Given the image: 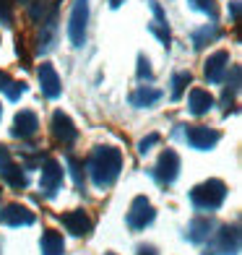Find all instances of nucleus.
<instances>
[{
  "instance_id": "obj_1",
  "label": "nucleus",
  "mask_w": 242,
  "mask_h": 255,
  "mask_svg": "<svg viewBox=\"0 0 242 255\" xmlns=\"http://www.w3.org/2000/svg\"><path fill=\"white\" fill-rule=\"evenodd\" d=\"M86 169L97 188H110L122 169V154L112 146H97L86 161Z\"/></svg>"
},
{
  "instance_id": "obj_2",
  "label": "nucleus",
  "mask_w": 242,
  "mask_h": 255,
  "mask_svg": "<svg viewBox=\"0 0 242 255\" xmlns=\"http://www.w3.org/2000/svg\"><path fill=\"white\" fill-rule=\"evenodd\" d=\"M227 198V185L222 180H206L190 190V201L201 211H216Z\"/></svg>"
},
{
  "instance_id": "obj_3",
  "label": "nucleus",
  "mask_w": 242,
  "mask_h": 255,
  "mask_svg": "<svg viewBox=\"0 0 242 255\" xmlns=\"http://www.w3.org/2000/svg\"><path fill=\"white\" fill-rule=\"evenodd\" d=\"M240 253V227H222L203 255H237Z\"/></svg>"
},
{
  "instance_id": "obj_4",
  "label": "nucleus",
  "mask_w": 242,
  "mask_h": 255,
  "mask_svg": "<svg viewBox=\"0 0 242 255\" xmlns=\"http://www.w3.org/2000/svg\"><path fill=\"white\" fill-rule=\"evenodd\" d=\"M0 177H3L10 188H26V175L21 172V167L13 161L8 146H0Z\"/></svg>"
},
{
  "instance_id": "obj_5",
  "label": "nucleus",
  "mask_w": 242,
  "mask_h": 255,
  "mask_svg": "<svg viewBox=\"0 0 242 255\" xmlns=\"http://www.w3.org/2000/svg\"><path fill=\"white\" fill-rule=\"evenodd\" d=\"M154 216H156V211H154V206L148 203V198L138 195V198L133 201V206H130V211H128V227L141 232L154 222Z\"/></svg>"
},
{
  "instance_id": "obj_6",
  "label": "nucleus",
  "mask_w": 242,
  "mask_h": 255,
  "mask_svg": "<svg viewBox=\"0 0 242 255\" xmlns=\"http://www.w3.org/2000/svg\"><path fill=\"white\" fill-rule=\"evenodd\" d=\"M86 18H89V3L86 0H76L73 5V13H71V26H68V37L76 47L84 44V37H86Z\"/></svg>"
},
{
  "instance_id": "obj_7",
  "label": "nucleus",
  "mask_w": 242,
  "mask_h": 255,
  "mask_svg": "<svg viewBox=\"0 0 242 255\" xmlns=\"http://www.w3.org/2000/svg\"><path fill=\"white\" fill-rule=\"evenodd\" d=\"M156 180L161 185H169V182H175L177 175H180V156L177 151H172V148H167V151H161L159 161H156Z\"/></svg>"
},
{
  "instance_id": "obj_8",
  "label": "nucleus",
  "mask_w": 242,
  "mask_h": 255,
  "mask_svg": "<svg viewBox=\"0 0 242 255\" xmlns=\"http://www.w3.org/2000/svg\"><path fill=\"white\" fill-rule=\"evenodd\" d=\"M219 135L216 130H211V128H203V125H188V130H185V141L188 146L193 148H198V151H209L211 146L219 143Z\"/></svg>"
},
{
  "instance_id": "obj_9",
  "label": "nucleus",
  "mask_w": 242,
  "mask_h": 255,
  "mask_svg": "<svg viewBox=\"0 0 242 255\" xmlns=\"http://www.w3.org/2000/svg\"><path fill=\"white\" fill-rule=\"evenodd\" d=\"M63 185V167L57 164L55 159H44V167H42V180H39V188L44 195H55L57 188Z\"/></svg>"
},
{
  "instance_id": "obj_10",
  "label": "nucleus",
  "mask_w": 242,
  "mask_h": 255,
  "mask_svg": "<svg viewBox=\"0 0 242 255\" xmlns=\"http://www.w3.org/2000/svg\"><path fill=\"white\" fill-rule=\"evenodd\" d=\"M0 224H8V227H29L34 224V214L29 208H24L21 203H10L0 211Z\"/></svg>"
},
{
  "instance_id": "obj_11",
  "label": "nucleus",
  "mask_w": 242,
  "mask_h": 255,
  "mask_svg": "<svg viewBox=\"0 0 242 255\" xmlns=\"http://www.w3.org/2000/svg\"><path fill=\"white\" fill-rule=\"evenodd\" d=\"M52 133H55L57 141H63L65 146H71V143L76 141V138H78V130L73 128L71 118H68L65 112H60V110H57V112L52 115Z\"/></svg>"
},
{
  "instance_id": "obj_12",
  "label": "nucleus",
  "mask_w": 242,
  "mask_h": 255,
  "mask_svg": "<svg viewBox=\"0 0 242 255\" xmlns=\"http://www.w3.org/2000/svg\"><path fill=\"white\" fill-rule=\"evenodd\" d=\"M39 86H42V94L44 97H60V76H57V71L50 65V63H42L39 65Z\"/></svg>"
},
{
  "instance_id": "obj_13",
  "label": "nucleus",
  "mask_w": 242,
  "mask_h": 255,
  "mask_svg": "<svg viewBox=\"0 0 242 255\" xmlns=\"http://www.w3.org/2000/svg\"><path fill=\"white\" fill-rule=\"evenodd\" d=\"M60 222L76 237H84V235H89V232H91V219L84 211H68V214L60 216Z\"/></svg>"
},
{
  "instance_id": "obj_14",
  "label": "nucleus",
  "mask_w": 242,
  "mask_h": 255,
  "mask_svg": "<svg viewBox=\"0 0 242 255\" xmlns=\"http://www.w3.org/2000/svg\"><path fill=\"white\" fill-rule=\"evenodd\" d=\"M37 128H39L37 112L21 110V112L16 115V123H13V135H16V138H31L34 133H37Z\"/></svg>"
},
{
  "instance_id": "obj_15",
  "label": "nucleus",
  "mask_w": 242,
  "mask_h": 255,
  "mask_svg": "<svg viewBox=\"0 0 242 255\" xmlns=\"http://www.w3.org/2000/svg\"><path fill=\"white\" fill-rule=\"evenodd\" d=\"M214 222L211 219H206V216H195L193 222L188 224V229H185V237L190 240V242H195V245H198V242H206L211 235H214Z\"/></svg>"
},
{
  "instance_id": "obj_16",
  "label": "nucleus",
  "mask_w": 242,
  "mask_h": 255,
  "mask_svg": "<svg viewBox=\"0 0 242 255\" xmlns=\"http://www.w3.org/2000/svg\"><path fill=\"white\" fill-rule=\"evenodd\" d=\"M227 68H229V55L224 50H219V52H214L209 60H206V78H209L211 84H219V81L224 78Z\"/></svg>"
},
{
  "instance_id": "obj_17",
  "label": "nucleus",
  "mask_w": 242,
  "mask_h": 255,
  "mask_svg": "<svg viewBox=\"0 0 242 255\" xmlns=\"http://www.w3.org/2000/svg\"><path fill=\"white\" fill-rule=\"evenodd\" d=\"M188 107H190L193 115H206L214 107V97L206 89H193L190 97H188Z\"/></svg>"
},
{
  "instance_id": "obj_18",
  "label": "nucleus",
  "mask_w": 242,
  "mask_h": 255,
  "mask_svg": "<svg viewBox=\"0 0 242 255\" xmlns=\"http://www.w3.org/2000/svg\"><path fill=\"white\" fill-rule=\"evenodd\" d=\"M39 250H42V255H63L65 253V242H63V237L57 235V232L47 229L42 235V240H39Z\"/></svg>"
},
{
  "instance_id": "obj_19",
  "label": "nucleus",
  "mask_w": 242,
  "mask_h": 255,
  "mask_svg": "<svg viewBox=\"0 0 242 255\" xmlns=\"http://www.w3.org/2000/svg\"><path fill=\"white\" fill-rule=\"evenodd\" d=\"M159 99H161V91L151 89V86H141V89H135L130 94V104H133V107H151V104L159 102Z\"/></svg>"
},
{
  "instance_id": "obj_20",
  "label": "nucleus",
  "mask_w": 242,
  "mask_h": 255,
  "mask_svg": "<svg viewBox=\"0 0 242 255\" xmlns=\"http://www.w3.org/2000/svg\"><path fill=\"white\" fill-rule=\"evenodd\" d=\"M65 164H68V172H71V177H73V182H76V188H84V167H81V161L76 159V156H71L68 154L65 156Z\"/></svg>"
},
{
  "instance_id": "obj_21",
  "label": "nucleus",
  "mask_w": 242,
  "mask_h": 255,
  "mask_svg": "<svg viewBox=\"0 0 242 255\" xmlns=\"http://www.w3.org/2000/svg\"><path fill=\"white\" fill-rule=\"evenodd\" d=\"M188 84H190V73H188V71L175 73V78H172V99H180Z\"/></svg>"
},
{
  "instance_id": "obj_22",
  "label": "nucleus",
  "mask_w": 242,
  "mask_h": 255,
  "mask_svg": "<svg viewBox=\"0 0 242 255\" xmlns=\"http://www.w3.org/2000/svg\"><path fill=\"white\" fill-rule=\"evenodd\" d=\"M216 34H219L216 26H203L201 31H195V34H193V47H198V50H201L203 44H209L211 39H216Z\"/></svg>"
},
{
  "instance_id": "obj_23",
  "label": "nucleus",
  "mask_w": 242,
  "mask_h": 255,
  "mask_svg": "<svg viewBox=\"0 0 242 255\" xmlns=\"http://www.w3.org/2000/svg\"><path fill=\"white\" fill-rule=\"evenodd\" d=\"M193 10H201V13H209V16H216V5L214 0H188Z\"/></svg>"
},
{
  "instance_id": "obj_24",
  "label": "nucleus",
  "mask_w": 242,
  "mask_h": 255,
  "mask_svg": "<svg viewBox=\"0 0 242 255\" xmlns=\"http://www.w3.org/2000/svg\"><path fill=\"white\" fill-rule=\"evenodd\" d=\"M159 141H161V135H159V133H151V135H146L143 141L138 143V151H141V154H148V151H151V148H154V146H156Z\"/></svg>"
},
{
  "instance_id": "obj_25",
  "label": "nucleus",
  "mask_w": 242,
  "mask_h": 255,
  "mask_svg": "<svg viewBox=\"0 0 242 255\" xmlns=\"http://www.w3.org/2000/svg\"><path fill=\"white\" fill-rule=\"evenodd\" d=\"M3 91H5V97H8V99H18V97L26 91V84H16V81H10V84H8Z\"/></svg>"
},
{
  "instance_id": "obj_26",
  "label": "nucleus",
  "mask_w": 242,
  "mask_h": 255,
  "mask_svg": "<svg viewBox=\"0 0 242 255\" xmlns=\"http://www.w3.org/2000/svg\"><path fill=\"white\" fill-rule=\"evenodd\" d=\"M10 18H13L10 3H8V0H0V24H10Z\"/></svg>"
},
{
  "instance_id": "obj_27",
  "label": "nucleus",
  "mask_w": 242,
  "mask_h": 255,
  "mask_svg": "<svg viewBox=\"0 0 242 255\" xmlns=\"http://www.w3.org/2000/svg\"><path fill=\"white\" fill-rule=\"evenodd\" d=\"M138 78H151V63H148L146 57L138 60Z\"/></svg>"
},
{
  "instance_id": "obj_28",
  "label": "nucleus",
  "mask_w": 242,
  "mask_h": 255,
  "mask_svg": "<svg viewBox=\"0 0 242 255\" xmlns=\"http://www.w3.org/2000/svg\"><path fill=\"white\" fill-rule=\"evenodd\" d=\"M138 255H159V253H156V248H151V245H143V248H138Z\"/></svg>"
},
{
  "instance_id": "obj_29",
  "label": "nucleus",
  "mask_w": 242,
  "mask_h": 255,
  "mask_svg": "<svg viewBox=\"0 0 242 255\" xmlns=\"http://www.w3.org/2000/svg\"><path fill=\"white\" fill-rule=\"evenodd\" d=\"M229 13H232L235 21L240 18V3H237V0H232V5H229Z\"/></svg>"
},
{
  "instance_id": "obj_30",
  "label": "nucleus",
  "mask_w": 242,
  "mask_h": 255,
  "mask_svg": "<svg viewBox=\"0 0 242 255\" xmlns=\"http://www.w3.org/2000/svg\"><path fill=\"white\" fill-rule=\"evenodd\" d=\"M8 84H10V76H8V73H3V71H0V91H3V89H5Z\"/></svg>"
},
{
  "instance_id": "obj_31",
  "label": "nucleus",
  "mask_w": 242,
  "mask_h": 255,
  "mask_svg": "<svg viewBox=\"0 0 242 255\" xmlns=\"http://www.w3.org/2000/svg\"><path fill=\"white\" fill-rule=\"evenodd\" d=\"M110 3H112V8H118V5H120V0H110Z\"/></svg>"
},
{
  "instance_id": "obj_32",
  "label": "nucleus",
  "mask_w": 242,
  "mask_h": 255,
  "mask_svg": "<svg viewBox=\"0 0 242 255\" xmlns=\"http://www.w3.org/2000/svg\"><path fill=\"white\" fill-rule=\"evenodd\" d=\"M18 3H29V0H18Z\"/></svg>"
},
{
  "instance_id": "obj_33",
  "label": "nucleus",
  "mask_w": 242,
  "mask_h": 255,
  "mask_svg": "<svg viewBox=\"0 0 242 255\" xmlns=\"http://www.w3.org/2000/svg\"><path fill=\"white\" fill-rule=\"evenodd\" d=\"M107 255H115V253H107Z\"/></svg>"
},
{
  "instance_id": "obj_34",
  "label": "nucleus",
  "mask_w": 242,
  "mask_h": 255,
  "mask_svg": "<svg viewBox=\"0 0 242 255\" xmlns=\"http://www.w3.org/2000/svg\"><path fill=\"white\" fill-rule=\"evenodd\" d=\"M0 193H3V190H0Z\"/></svg>"
}]
</instances>
